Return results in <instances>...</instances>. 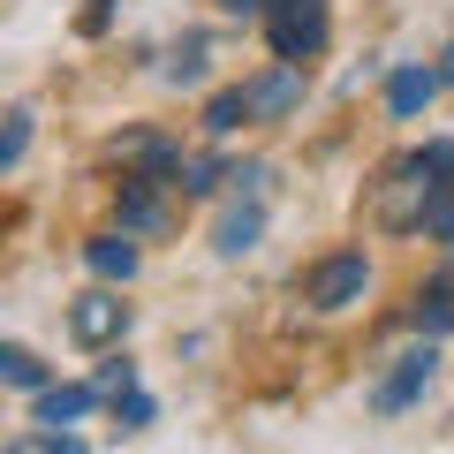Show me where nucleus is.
Here are the masks:
<instances>
[{
    "instance_id": "obj_1",
    "label": "nucleus",
    "mask_w": 454,
    "mask_h": 454,
    "mask_svg": "<svg viewBox=\"0 0 454 454\" xmlns=\"http://www.w3.org/2000/svg\"><path fill=\"white\" fill-rule=\"evenodd\" d=\"M454 175H439L432 160H424V152H409L402 167H394L387 182H379V197H372V220L379 227H394V235H402V227H424V212H432V197L447 190Z\"/></svg>"
},
{
    "instance_id": "obj_2",
    "label": "nucleus",
    "mask_w": 454,
    "mask_h": 454,
    "mask_svg": "<svg viewBox=\"0 0 454 454\" xmlns=\"http://www.w3.org/2000/svg\"><path fill=\"white\" fill-rule=\"evenodd\" d=\"M265 38L273 61H310L325 46V0H265Z\"/></svg>"
},
{
    "instance_id": "obj_3",
    "label": "nucleus",
    "mask_w": 454,
    "mask_h": 454,
    "mask_svg": "<svg viewBox=\"0 0 454 454\" xmlns=\"http://www.w3.org/2000/svg\"><path fill=\"white\" fill-rule=\"evenodd\" d=\"M364 288H372V258H364V250H333V258L310 265L303 303L310 310H348V303H364Z\"/></svg>"
},
{
    "instance_id": "obj_4",
    "label": "nucleus",
    "mask_w": 454,
    "mask_h": 454,
    "mask_svg": "<svg viewBox=\"0 0 454 454\" xmlns=\"http://www.w3.org/2000/svg\"><path fill=\"white\" fill-rule=\"evenodd\" d=\"M68 333H76L83 348H106V340L129 333V303H121V295H106V288L76 295V303H68Z\"/></svg>"
},
{
    "instance_id": "obj_5",
    "label": "nucleus",
    "mask_w": 454,
    "mask_h": 454,
    "mask_svg": "<svg viewBox=\"0 0 454 454\" xmlns=\"http://www.w3.org/2000/svg\"><path fill=\"white\" fill-rule=\"evenodd\" d=\"M432 372H439V356H432V348H409V356H394V372L372 387V409H379V417H402V409L417 402L424 387H432Z\"/></svg>"
},
{
    "instance_id": "obj_6",
    "label": "nucleus",
    "mask_w": 454,
    "mask_h": 454,
    "mask_svg": "<svg viewBox=\"0 0 454 454\" xmlns=\"http://www.w3.org/2000/svg\"><path fill=\"white\" fill-rule=\"evenodd\" d=\"M303 106V61H280L273 76L250 83V121H280V114Z\"/></svg>"
},
{
    "instance_id": "obj_7",
    "label": "nucleus",
    "mask_w": 454,
    "mask_h": 454,
    "mask_svg": "<svg viewBox=\"0 0 454 454\" xmlns=\"http://www.w3.org/2000/svg\"><path fill=\"white\" fill-rule=\"evenodd\" d=\"M98 402V387H46L31 402V424H46V432H68V424H83Z\"/></svg>"
},
{
    "instance_id": "obj_8",
    "label": "nucleus",
    "mask_w": 454,
    "mask_h": 454,
    "mask_svg": "<svg viewBox=\"0 0 454 454\" xmlns=\"http://www.w3.org/2000/svg\"><path fill=\"white\" fill-rule=\"evenodd\" d=\"M439 83H447V76H432V68H394V76H387V114H394V121L424 114V106H432V91H439Z\"/></svg>"
},
{
    "instance_id": "obj_9",
    "label": "nucleus",
    "mask_w": 454,
    "mask_h": 454,
    "mask_svg": "<svg viewBox=\"0 0 454 454\" xmlns=\"http://www.w3.org/2000/svg\"><path fill=\"white\" fill-rule=\"evenodd\" d=\"M258 235H265V212L258 205H227L220 227H212V250H220V258H243V250H258Z\"/></svg>"
},
{
    "instance_id": "obj_10",
    "label": "nucleus",
    "mask_w": 454,
    "mask_h": 454,
    "mask_svg": "<svg viewBox=\"0 0 454 454\" xmlns=\"http://www.w3.org/2000/svg\"><path fill=\"white\" fill-rule=\"evenodd\" d=\"M83 265H91L98 280H129L137 273V243L129 235H91V243H83Z\"/></svg>"
},
{
    "instance_id": "obj_11",
    "label": "nucleus",
    "mask_w": 454,
    "mask_h": 454,
    "mask_svg": "<svg viewBox=\"0 0 454 454\" xmlns=\"http://www.w3.org/2000/svg\"><path fill=\"white\" fill-rule=\"evenodd\" d=\"M250 121V83H235V91H212L205 106V137H227V129H243Z\"/></svg>"
},
{
    "instance_id": "obj_12",
    "label": "nucleus",
    "mask_w": 454,
    "mask_h": 454,
    "mask_svg": "<svg viewBox=\"0 0 454 454\" xmlns=\"http://www.w3.org/2000/svg\"><path fill=\"white\" fill-rule=\"evenodd\" d=\"M129 227H145V235H152V227H167V212H160V197H152L145 182L121 175V235H129Z\"/></svg>"
},
{
    "instance_id": "obj_13",
    "label": "nucleus",
    "mask_w": 454,
    "mask_h": 454,
    "mask_svg": "<svg viewBox=\"0 0 454 454\" xmlns=\"http://www.w3.org/2000/svg\"><path fill=\"white\" fill-rule=\"evenodd\" d=\"M0 379H8V387H23V394H46V364H38L31 348H16V340L0 348Z\"/></svg>"
},
{
    "instance_id": "obj_14",
    "label": "nucleus",
    "mask_w": 454,
    "mask_h": 454,
    "mask_svg": "<svg viewBox=\"0 0 454 454\" xmlns=\"http://www.w3.org/2000/svg\"><path fill=\"white\" fill-rule=\"evenodd\" d=\"M417 235H424V243H447V250H454V182L432 197V212H424V227H417Z\"/></svg>"
},
{
    "instance_id": "obj_15",
    "label": "nucleus",
    "mask_w": 454,
    "mask_h": 454,
    "mask_svg": "<svg viewBox=\"0 0 454 454\" xmlns=\"http://www.w3.org/2000/svg\"><path fill=\"white\" fill-rule=\"evenodd\" d=\"M409 325L439 340V333H447V325H454V303H447V295H439V288H432V295H417V310H409Z\"/></svg>"
},
{
    "instance_id": "obj_16",
    "label": "nucleus",
    "mask_w": 454,
    "mask_h": 454,
    "mask_svg": "<svg viewBox=\"0 0 454 454\" xmlns=\"http://www.w3.org/2000/svg\"><path fill=\"white\" fill-rule=\"evenodd\" d=\"M197 76H205V38H182L167 53V83H197Z\"/></svg>"
},
{
    "instance_id": "obj_17",
    "label": "nucleus",
    "mask_w": 454,
    "mask_h": 454,
    "mask_svg": "<svg viewBox=\"0 0 454 454\" xmlns=\"http://www.w3.org/2000/svg\"><path fill=\"white\" fill-rule=\"evenodd\" d=\"M220 175H227L220 160H190V167H182V197H212V190H220Z\"/></svg>"
},
{
    "instance_id": "obj_18",
    "label": "nucleus",
    "mask_w": 454,
    "mask_h": 454,
    "mask_svg": "<svg viewBox=\"0 0 454 454\" xmlns=\"http://www.w3.org/2000/svg\"><path fill=\"white\" fill-rule=\"evenodd\" d=\"M114 417H121V432H145L160 409H152V394H114Z\"/></svg>"
},
{
    "instance_id": "obj_19",
    "label": "nucleus",
    "mask_w": 454,
    "mask_h": 454,
    "mask_svg": "<svg viewBox=\"0 0 454 454\" xmlns=\"http://www.w3.org/2000/svg\"><path fill=\"white\" fill-rule=\"evenodd\" d=\"M23 145H31V114L16 106V114H8V137H0V167H16V160H23Z\"/></svg>"
},
{
    "instance_id": "obj_20",
    "label": "nucleus",
    "mask_w": 454,
    "mask_h": 454,
    "mask_svg": "<svg viewBox=\"0 0 454 454\" xmlns=\"http://www.w3.org/2000/svg\"><path fill=\"white\" fill-rule=\"evenodd\" d=\"M98 394H137V364H121V356H114L106 372H98Z\"/></svg>"
},
{
    "instance_id": "obj_21",
    "label": "nucleus",
    "mask_w": 454,
    "mask_h": 454,
    "mask_svg": "<svg viewBox=\"0 0 454 454\" xmlns=\"http://www.w3.org/2000/svg\"><path fill=\"white\" fill-rule=\"evenodd\" d=\"M46 454H91V447H83L76 432H46Z\"/></svg>"
},
{
    "instance_id": "obj_22",
    "label": "nucleus",
    "mask_w": 454,
    "mask_h": 454,
    "mask_svg": "<svg viewBox=\"0 0 454 454\" xmlns=\"http://www.w3.org/2000/svg\"><path fill=\"white\" fill-rule=\"evenodd\" d=\"M227 16H265V0H220Z\"/></svg>"
},
{
    "instance_id": "obj_23",
    "label": "nucleus",
    "mask_w": 454,
    "mask_h": 454,
    "mask_svg": "<svg viewBox=\"0 0 454 454\" xmlns=\"http://www.w3.org/2000/svg\"><path fill=\"white\" fill-rule=\"evenodd\" d=\"M432 288H439V295H454V265H439V280H432Z\"/></svg>"
},
{
    "instance_id": "obj_24",
    "label": "nucleus",
    "mask_w": 454,
    "mask_h": 454,
    "mask_svg": "<svg viewBox=\"0 0 454 454\" xmlns=\"http://www.w3.org/2000/svg\"><path fill=\"white\" fill-rule=\"evenodd\" d=\"M8 454H46V439H16V447H8Z\"/></svg>"
},
{
    "instance_id": "obj_25",
    "label": "nucleus",
    "mask_w": 454,
    "mask_h": 454,
    "mask_svg": "<svg viewBox=\"0 0 454 454\" xmlns=\"http://www.w3.org/2000/svg\"><path fill=\"white\" fill-rule=\"evenodd\" d=\"M439 76H447V83H454V46H447V61H439Z\"/></svg>"
}]
</instances>
